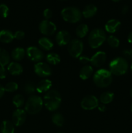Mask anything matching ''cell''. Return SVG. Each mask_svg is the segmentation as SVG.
<instances>
[{
	"label": "cell",
	"instance_id": "cell-41",
	"mask_svg": "<svg viewBox=\"0 0 132 133\" xmlns=\"http://www.w3.org/2000/svg\"><path fill=\"white\" fill-rule=\"evenodd\" d=\"M128 12V6H124V7L122 9V14H126Z\"/></svg>",
	"mask_w": 132,
	"mask_h": 133
},
{
	"label": "cell",
	"instance_id": "cell-18",
	"mask_svg": "<svg viewBox=\"0 0 132 133\" xmlns=\"http://www.w3.org/2000/svg\"><path fill=\"white\" fill-rule=\"evenodd\" d=\"M14 38V34L8 30H2L0 31V41L3 43L8 44L11 42Z\"/></svg>",
	"mask_w": 132,
	"mask_h": 133
},
{
	"label": "cell",
	"instance_id": "cell-37",
	"mask_svg": "<svg viewBox=\"0 0 132 133\" xmlns=\"http://www.w3.org/2000/svg\"><path fill=\"white\" fill-rule=\"evenodd\" d=\"M6 76V70L4 67H0V79H5Z\"/></svg>",
	"mask_w": 132,
	"mask_h": 133
},
{
	"label": "cell",
	"instance_id": "cell-33",
	"mask_svg": "<svg viewBox=\"0 0 132 133\" xmlns=\"http://www.w3.org/2000/svg\"><path fill=\"white\" fill-rule=\"evenodd\" d=\"M9 7L5 4H0V16L3 18H6L9 15Z\"/></svg>",
	"mask_w": 132,
	"mask_h": 133
},
{
	"label": "cell",
	"instance_id": "cell-3",
	"mask_svg": "<svg viewBox=\"0 0 132 133\" xmlns=\"http://www.w3.org/2000/svg\"><path fill=\"white\" fill-rule=\"evenodd\" d=\"M93 81L98 87L104 88L108 87L112 82L111 73L106 69H100L94 74Z\"/></svg>",
	"mask_w": 132,
	"mask_h": 133
},
{
	"label": "cell",
	"instance_id": "cell-17",
	"mask_svg": "<svg viewBox=\"0 0 132 133\" xmlns=\"http://www.w3.org/2000/svg\"><path fill=\"white\" fill-rule=\"evenodd\" d=\"M7 70L13 75H19L23 72V68L18 62H11L9 64Z\"/></svg>",
	"mask_w": 132,
	"mask_h": 133
},
{
	"label": "cell",
	"instance_id": "cell-40",
	"mask_svg": "<svg viewBox=\"0 0 132 133\" xmlns=\"http://www.w3.org/2000/svg\"><path fill=\"white\" fill-rule=\"evenodd\" d=\"M5 88H4L2 85L0 84V99L3 96L4 94H5Z\"/></svg>",
	"mask_w": 132,
	"mask_h": 133
},
{
	"label": "cell",
	"instance_id": "cell-7",
	"mask_svg": "<svg viewBox=\"0 0 132 133\" xmlns=\"http://www.w3.org/2000/svg\"><path fill=\"white\" fill-rule=\"evenodd\" d=\"M67 49L69 54L72 57L78 58L80 57L83 51V43L79 40H72L69 43Z\"/></svg>",
	"mask_w": 132,
	"mask_h": 133
},
{
	"label": "cell",
	"instance_id": "cell-35",
	"mask_svg": "<svg viewBox=\"0 0 132 133\" xmlns=\"http://www.w3.org/2000/svg\"><path fill=\"white\" fill-rule=\"evenodd\" d=\"M52 14H53L52 11L49 9H45V10L43 11V17L47 19V20L50 19V18H51Z\"/></svg>",
	"mask_w": 132,
	"mask_h": 133
},
{
	"label": "cell",
	"instance_id": "cell-25",
	"mask_svg": "<svg viewBox=\"0 0 132 133\" xmlns=\"http://www.w3.org/2000/svg\"><path fill=\"white\" fill-rule=\"evenodd\" d=\"M114 94L112 92H106L101 94L100 97V101L102 104H108L113 101Z\"/></svg>",
	"mask_w": 132,
	"mask_h": 133
},
{
	"label": "cell",
	"instance_id": "cell-21",
	"mask_svg": "<svg viewBox=\"0 0 132 133\" xmlns=\"http://www.w3.org/2000/svg\"><path fill=\"white\" fill-rule=\"evenodd\" d=\"M93 68L91 66H85L80 71V77L83 80H86L91 77L93 74Z\"/></svg>",
	"mask_w": 132,
	"mask_h": 133
},
{
	"label": "cell",
	"instance_id": "cell-39",
	"mask_svg": "<svg viewBox=\"0 0 132 133\" xmlns=\"http://www.w3.org/2000/svg\"><path fill=\"white\" fill-rule=\"evenodd\" d=\"M98 110H100V111L104 112L105 110H106V107H105L104 104L102 103V104H100V105H98Z\"/></svg>",
	"mask_w": 132,
	"mask_h": 133
},
{
	"label": "cell",
	"instance_id": "cell-46",
	"mask_svg": "<svg viewBox=\"0 0 132 133\" xmlns=\"http://www.w3.org/2000/svg\"><path fill=\"white\" fill-rule=\"evenodd\" d=\"M131 112H132V103H131Z\"/></svg>",
	"mask_w": 132,
	"mask_h": 133
},
{
	"label": "cell",
	"instance_id": "cell-10",
	"mask_svg": "<svg viewBox=\"0 0 132 133\" xmlns=\"http://www.w3.org/2000/svg\"><path fill=\"white\" fill-rule=\"evenodd\" d=\"M27 55L28 58L34 62H39L44 58L43 52L36 47H30L27 48Z\"/></svg>",
	"mask_w": 132,
	"mask_h": 133
},
{
	"label": "cell",
	"instance_id": "cell-1",
	"mask_svg": "<svg viewBox=\"0 0 132 133\" xmlns=\"http://www.w3.org/2000/svg\"><path fill=\"white\" fill-rule=\"evenodd\" d=\"M61 96L58 92L56 90H50L44 96V105L47 110L50 111H55L60 105Z\"/></svg>",
	"mask_w": 132,
	"mask_h": 133
},
{
	"label": "cell",
	"instance_id": "cell-26",
	"mask_svg": "<svg viewBox=\"0 0 132 133\" xmlns=\"http://www.w3.org/2000/svg\"><path fill=\"white\" fill-rule=\"evenodd\" d=\"M52 121L54 125L58 127H61L64 123V118L63 116L60 113H56L53 114L52 116Z\"/></svg>",
	"mask_w": 132,
	"mask_h": 133
},
{
	"label": "cell",
	"instance_id": "cell-36",
	"mask_svg": "<svg viewBox=\"0 0 132 133\" xmlns=\"http://www.w3.org/2000/svg\"><path fill=\"white\" fill-rule=\"evenodd\" d=\"M123 55L128 59H132V49L124 50L123 51Z\"/></svg>",
	"mask_w": 132,
	"mask_h": 133
},
{
	"label": "cell",
	"instance_id": "cell-13",
	"mask_svg": "<svg viewBox=\"0 0 132 133\" xmlns=\"http://www.w3.org/2000/svg\"><path fill=\"white\" fill-rule=\"evenodd\" d=\"M106 60V55L104 52L99 51L96 53L90 59V62L93 66L100 67Z\"/></svg>",
	"mask_w": 132,
	"mask_h": 133
},
{
	"label": "cell",
	"instance_id": "cell-15",
	"mask_svg": "<svg viewBox=\"0 0 132 133\" xmlns=\"http://www.w3.org/2000/svg\"><path fill=\"white\" fill-rule=\"evenodd\" d=\"M120 27V22L116 19H110L106 23V25H105V29H106V31L108 32L113 33V32H115L116 31H118Z\"/></svg>",
	"mask_w": 132,
	"mask_h": 133
},
{
	"label": "cell",
	"instance_id": "cell-14",
	"mask_svg": "<svg viewBox=\"0 0 132 133\" xmlns=\"http://www.w3.org/2000/svg\"><path fill=\"white\" fill-rule=\"evenodd\" d=\"M71 36L67 31H61L57 33L56 36V40L57 44L60 46L66 45L70 42Z\"/></svg>",
	"mask_w": 132,
	"mask_h": 133
},
{
	"label": "cell",
	"instance_id": "cell-38",
	"mask_svg": "<svg viewBox=\"0 0 132 133\" xmlns=\"http://www.w3.org/2000/svg\"><path fill=\"white\" fill-rule=\"evenodd\" d=\"M80 61L83 64H86L90 62V58H88L86 56H82L80 57Z\"/></svg>",
	"mask_w": 132,
	"mask_h": 133
},
{
	"label": "cell",
	"instance_id": "cell-6",
	"mask_svg": "<svg viewBox=\"0 0 132 133\" xmlns=\"http://www.w3.org/2000/svg\"><path fill=\"white\" fill-rule=\"evenodd\" d=\"M62 16L65 22L76 23L81 19L82 14L78 9L75 7H66L62 10Z\"/></svg>",
	"mask_w": 132,
	"mask_h": 133
},
{
	"label": "cell",
	"instance_id": "cell-45",
	"mask_svg": "<svg viewBox=\"0 0 132 133\" xmlns=\"http://www.w3.org/2000/svg\"><path fill=\"white\" fill-rule=\"evenodd\" d=\"M131 73H132V63L131 64Z\"/></svg>",
	"mask_w": 132,
	"mask_h": 133
},
{
	"label": "cell",
	"instance_id": "cell-16",
	"mask_svg": "<svg viewBox=\"0 0 132 133\" xmlns=\"http://www.w3.org/2000/svg\"><path fill=\"white\" fill-rule=\"evenodd\" d=\"M52 86V83L49 79L41 81L36 85V91L39 93H43L49 90Z\"/></svg>",
	"mask_w": 132,
	"mask_h": 133
},
{
	"label": "cell",
	"instance_id": "cell-44",
	"mask_svg": "<svg viewBox=\"0 0 132 133\" xmlns=\"http://www.w3.org/2000/svg\"><path fill=\"white\" fill-rule=\"evenodd\" d=\"M113 1H115V2H117V1H120V0H113Z\"/></svg>",
	"mask_w": 132,
	"mask_h": 133
},
{
	"label": "cell",
	"instance_id": "cell-34",
	"mask_svg": "<svg viewBox=\"0 0 132 133\" xmlns=\"http://www.w3.org/2000/svg\"><path fill=\"white\" fill-rule=\"evenodd\" d=\"M14 38H16V40H22V39L25 37V32L21 31H16V32L14 33Z\"/></svg>",
	"mask_w": 132,
	"mask_h": 133
},
{
	"label": "cell",
	"instance_id": "cell-11",
	"mask_svg": "<svg viewBox=\"0 0 132 133\" xmlns=\"http://www.w3.org/2000/svg\"><path fill=\"white\" fill-rule=\"evenodd\" d=\"M34 71L38 76L42 77L49 76L51 74L50 68L49 65L43 62H38L34 66Z\"/></svg>",
	"mask_w": 132,
	"mask_h": 133
},
{
	"label": "cell",
	"instance_id": "cell-19",
	"mask_svg": "<svg viewBox=\"0 0 132 133\" xmlns=\"http://www.w3.org/2000/svg\"><path fill=\"white\" fill-rule=\"evenodd\" d=\"M97 12V6L94 5H89L83 10L82 14L85 18H90L96 14Z\"/></svg>",
	"mask_w": 132,
	"mask_h": 133
},
{
	"label": "cell",
	"instance_id": "cell-32",
	"mask_svg": "<svg viewBox=\"0 0 132 133\" xmlns=\"http://www.w3.org/2000/svg\"><path fill=\"white\" fill-rule=\"evenodd\" d=\"M4 88L6 92H14L18 90V86L17 83H14V82H10V83H8Z\"/></svg>",
	"mask_w": 132,
	"mask_h": 133
},
{
	"label": "cell",
	"instance_id": "cell-28",
	"mask_svg": "<svg viewBox=\"0 0 132 133\" xmlns=\"http://www.w3.org/2000/svg\"><path fill=\"white\" fill-rule=\"evenodd\" d=\"M88 32V27L85 24H81L76 29V34L79 38H84Z\"/></svg>",
	"mask_w": 132,
	"mask_h": 133
},
{
	"label": "cell",
	"instance_id": "cell-42",
	"mask_svg": "<svg viewBox=\"0 0 132 133\" xmlns=\"http://www.w3.org/2000/svg\"><path fill=\"white\" fill-rule=\"evenodd\" d=\"M128 42L130 43V44H132V32H131L129 34V35H128Z\"/></svg>",
	"mask_w": 132,
	"mask_h": 133
},
{
	"label": "cell",
	"instance_id": "cell-30",
	"mask_svg": "<svg viewBox=\"0 0 132 133\" xmlns=\"http://www.w3.org/2000/svg\"><path fill=\"white\" fill-rule=\"evenodd\" d=\"M107 41L109 45L111 48H117V47H119V44H120L119 39L115 37V36H112V35H110L107 37Z\"/></svg>",
	"mask_w": 132,
	"mask_h": 133
},
{
	"label": "cell",
	"instance_id": "cell-4",
	"mask_svg": "<svg viewBox=\"0 0 132 133\" xmlns=\"http://www.w3.org/2000/svg\"><path fill=\"white\" fill-rule=\"evenodd\" d=\"M106 39V35L101 29H95L89 34L88 42L91 48L95 49L100 46Z\"/></svg>",
	"mask_w": 132,
	"mask_h": 133
},
{
	"label": "cell",
	"instance_id": "cell-2",
	"mask_svg": "<svg viewBox=\"0 0 132 133\" xmlns=\"http://www.w3.org/2000/svg\"><path fill=\"white\" fill-rule=\"evenodd\" d=\"M128 69V63L125 58L117 57L113 60L109 64V70L111 74L120 76L127 72Z\"/></svg>",
	"mask_w": 132,
	"mask_h": 133
},
{
	"label": "cell",
	"instance_id": "cell-22",
	"mask_svg": "<svg viewBox=\"0 0 132 133\" xmlns=\"http://www.w3.org/2000/svg\"><path fill=\"white\" fill-rule=\"evenodd\" d=\"M10 56L5 49L0 48V66L4 67L9 63Z\"/></svg>",
	"mask_w": 132,
	"mask_h": 133
},
{
	"label": "cell",
	"instance_id": "cell-31",
	"mask_svg": "<svg viewBox=\"0 0 132 133\" xmlns=\"http://www.w3.org/2000/svg\"><path fill=\"white\" fill-rule=\"evenodd\" d=\"M24 90L27 94H32L36 90V87L34 85L33 83L28 82V83H26L25 85Z\"/></svg>",
	"mask_w": 132,
	"mask_h": 133
},
{
	"label": "cell",
	"instance_id": "cell-27",
	"mask_svg": "<svg viewBox=\"0 0 132 133\" xmlns=\"http://www.w3.org/2000/svg\"><path fill=\"white\" fill-rule=\"evenodd\" d=\"M46 60L50 64L56 65L60 62V58L56 53H49L47 55Z\"/></svg>",
	"mask_w": 132,
	"mask_h": 133
},
{
	"label": "cell",
	"instance_id": "cell-24",
	"mask_svg": "<svg viewBox=\"0 0 132 133\" xmlns=\"http://www.w3.org/2000/svg\"><path fill=\"white\" fill-rule=\"evenodd\" d=\"M25 52L23 48H17L12 52V57L15 61H21L25 57Z\"/></svg>",
	"mask_w": 132,
	"mask_h": 133
},
{
	"label": "cell",
	"instance_id": "cell-8",
	"mask_svg": "<svg viewBox=\"0 0 132 133\" xmlns=\"http://www.w3.org/2000/svg\"><path fill=\"white\" fill-rule=\"evenodd\" d=\"M98 106V101L94 96H87L84 97L81 102V107L84 110H93Z\"/></svg>",
	"mask_w": 132,
	"mask_h": 133
},
{
	"label": "cell",
	"instance_id": "cell-43",
	"mask_svg": "<svg viewBox=\"0 0 132 133\" xmlns=\"http://www.w3.org/2000/svg\"><path fill=\"white\" fill-rule=\"evenodd\" d=\"M130 95H131V97H132V88H131V90H130Z\"/></svg>",
	"mask_w": 132,
	"mask_h": 133
},
{
	"label": "cell",
	"instance_id": "cell-12",
	"mask_svg": "<svg viewBox=\"0 0 132 133\" xmlns=\"http://www.w3.org/2000/svg\"><path fill=\"white\" fill-rule=\"evenodd\" d=\"M26 112L22 109H17L13 112L12 123L16 126H21L25 123L26 120Z\"/></svg>",
	"mask_w": 132,
	"mask_h": 133
},
{
	"label": "cell",
	"instance_id": "cell-20",
	"mask_svg": "<svg viewBox=\"0 0 132 133\" xmlns=\"http://www.w3.org/2000/svg\"><path fill=\"white\" fill-rule=\"evenodd\" d=\"M1 133H14V126L10 121H3L1 125Z\"/></svg>",
	"mask_w": 132,
	"mask_h": 133
},
{
	"label": "cell",
	"instance_id": "cell-29",
	"mask_svg": "<svg viewBox=\"0 0 132 133\" xmlns=\"http://www.w3.org/2000/svg\"><path fill=\"white\" fill-rule=\"evenodd\" d=\"M12 102L17 108H19L24 103V97L22 95L16 94L13 97Z\"/></svg>",
	"mask_w": 132,
	"mask_h": 133
},
{
	"label": "cell",
	"instance_id": "cell-5",
	"mask_svg": "<svg viewBox=\"0 0 132 133\" xmlns=\"http://www.w3.org/2000/svg\"><path fill=\"white\" fill-rule=\"evenodd\" d=\"M43 104V100L40 97L37 96H31L25 104V111L30 114H37L42 109Z\"/></svg>",
	"mask_w": 132,
	"mask_h": 133
},
{
	"label": "cell",
	"instance_id": "cell-23",
	"mask_svg": "<svg viewBox=\"0 0 132 133\" xmlns=\"http://www.w3.org/2000/svg\"><path fill=\"white\" fill-rule=\"evenodd\" d=\"M38 44L44 50L49 51L53 48V43L47 38H41L39 40Z\"/></svg>",
	"mask_w": 132,
	"mask_h": 133
},
{
	"label": "cell",
	"instance_id": "cell-9",
	"mask_svg": "<svg viewBox=\"0 0 132 133\" xmlns=\"http://www.w3.org/2000/svg\"><path fill=\"white\" fill-rule=\"evenodd\" d=\"M40 32L45 35H52L55 32L56 27L53 22L49 20H43L39 26Z\"/></svg>",
	"mask_w": 132,
	"mask_h": 133
},
{
	"label": "cell",
	"instance_id": "cell-47",
	"mask_svg": "<svg viewBox=\"0 0 132 133\" xmlns=\"http://www.w3.org/2000/svg\"><path fill=\"white\" fill-rule=\"evenodd\" d=\"M60 133H63V132H60Z\"/></svg>",
	"mask_w": 132,
	"mask_h": 133
}]
</instances>
